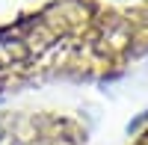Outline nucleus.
<instances>
[{
    "label": "nucleus",
    "mask_w": 148,
    "mask_h": 145,
    "mask_svg": "<svg viewBox=\"0 0 148 145\" xmlns=\"http://www.w3.org/2000/svg\"><path fill=\"white\" fill-rule=\"evenodd\" d=\"M30 56V44L21 36L0 33V65H18Z\"/></svg>",
    "instance_id": "f257e3e1"
},
{
    "label": "nucleus",
    "mask_w": 148,
    "mask_h": 145,
    "mask_svg": "<svg viewBox=\"0 0 148 145\" xmlns=\"http://www.w3.org/2000/svg\"><path fill=\"white\" fill-rule=\"evenodd\" d=\"M0 139H3V124H0Z\"/></svg>",
    "instance_id": "f03ea898"
}]
</instances>
